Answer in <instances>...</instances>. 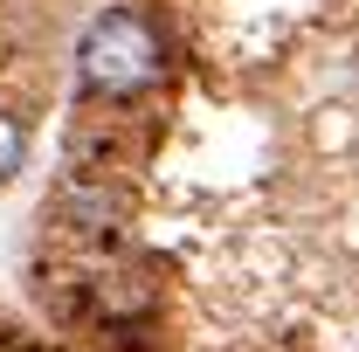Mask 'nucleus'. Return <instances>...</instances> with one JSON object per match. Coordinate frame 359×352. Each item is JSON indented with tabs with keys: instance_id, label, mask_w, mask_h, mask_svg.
<instances>
[{
	"instance_id": "f257e3e1",
	"label": "nucleus",
	"mask_w": 359,
	"mask_h": 352,
	"mask_svg": "<svg viewBox=\"0 0 359 352\" xmlns=\"http://www.w3.org/2000/svg\"><path fill=\"white\" fill-rule=\"evenodd\" d=\"M166 69V42L138 7H104L76 42V76L97 97H138L145 83H159Z\"/></svg>"
},
{
	"instance_id": "f03ea898",
	"label": "nucleus",
	"mask_w": 359,
	"mask_h": 352,
	"mask_svg": "<svg viewBox=\"0 0 359 352\" xmlns=\"http://www.w3.org/2000/svg\"><path fill=\"white\" fill-rule=\"evenodd\" d=\"M21 152H28V132H21V125H14V118L0 111V180L21 166Z\"/></svg>"
}]
</instances>
